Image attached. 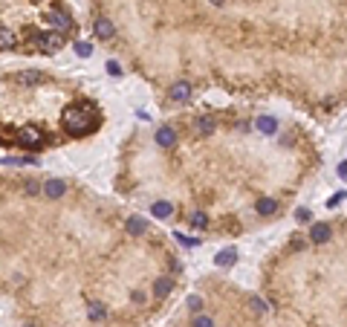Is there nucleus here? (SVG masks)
Returning <instances> with one entry per match:
<instances>
[{"label": "nucleus", "instance_id": "nucleus-14", "mask_svg": "<svg viewBox=\"0 0 347 327\" xmlns=\"http://www.w3.org/2000/svg\"><path fill=\"white\" fill-rule=\"evenodd\" d=\"M258 131H261V133H275V131H278V122L272 119V116H261V119H258Z\"/></svg>", "mask_w": 347, "mask_h": 327}, {"label": "nucleus", "instance_id": "nucleus-15", "mask_svg": "<svg viewBox=\"0 0 347 327\" xmlns=\"http://www.w3.org/2000/svg\"><path fill=\"white\" fill-rule=\"evenodd\" d=\"M96 35H99V38H113V23L104 20V17H99V20H96Z\"/></svg>", "mask_w": 347, "mask_h": 327}, {"label": "nucleus", "instance_id": "nucleus-22", "mask_svg": "<svg viewBox=\"0 0 347 327\" xmlns=\"http://www.w3.org/2000/svg\"><path fill=\"white\" fill-rule=\"evenodd\" d=\"M75 52H78L81 58H90V52H93V47H90V44H81V41H78V44H75Z\"/></svg>", "mask_w": 347, "mask_h": 327}, {"label": "nucleus", "instance_id": "nucleus-27", "mask_svg": "<svg viewBox=\"0 0 347 327\" xmlns=\"http://www.w3.org/2000/svg\"><path fill=\"white\" fill-rule=\"evenodd\" d=\"M339 174H342V180H347V165H342V168H339Z\"/></svg>", "mask_w": 347, "mask_h": 327}, {"label": "nucleus", "instance_id": "nucleus-25", "mask_svg": "<svg viewBox=\"0 0 347 327\" xmlns=\"http://www.w3.org/2000/svg\"><path fill=\"white\" fill-rule=\"evenodd\" d=\"M252 310H255V313H266V304L261 301V298H252Z\"/></svg>", "mask_w": 347, "mask_h": 327}, {"label": "nucleus", "instance_id": "nucleus-12", "mask_svg": "<svg viewBox=\"0 0 347 327\" xmlns=\"http://www.w3.org/2000/svg\"><path fill=\"white\" fill-rule=\"evenodd\" d=\"M15 44H17V35L12 29H3L0 26V50H12Z\"/></svg>", "mask_w": 347, "mask_h": 327}, {"label": "nucleus", "instance_id": "nucleus-7", "mask_svg": "<svg viewBox=\"0 0 347 327\" xmlns=\"http://www.w3.org/2000/svg\"><path fill=\"white\" fill-rule=\"evenodd\" d=\"M156 142H159V145H162V148H171V145H174V142H177V133H174V128H159V131H156Z\"/></svg>", "mask_w": 347, "mask_h": 327}, {"label": "nucleus", "instance_id": "nucleus-10", "mask_svg": "<svg viewBox=\"0 0 347 327\" xmlns=\"http://www.w3.org/2000/svg\"><path fill=\"white\" fill-rule=\"evenodd\" d=\"M214 119H208V116H203V119L194 122V133H200V136H208V133H214Z\"/></svg>", "mask_w": 347, "mask_h": 327}, {"label": "nucleus", "instance_id": "nucleus-2", "mask_svg": "<svg viewBox=\"0 0 347 327\" xmlns=\"http://www.w3.org/2000/svg\"><path fill=\"white\" fill-rule=\"evenodd\" d=\"M38 47L44 52H55L64 47V35L61 32H41L38 35Z\"/></svg>", "mask_w": 347, "mask_h": 327}, {"label": "nucleus", "instance_id": "nucleus-18", "mask_svg": "<svg viewBox=\"0 0 347 327\" xmlns=\"http://www.w3.org/2000/svg\"><path fill=\"white\" fill-rule=\"evenodd\" d=\"M104 316H107V310H104V304H99V301H93V304H90V319H93V322H101Z\"/></svg>", "mask_w": 347, "mask_h": 327}, {"label": "nucleus", "instance_id": "nucleus-16", "mask_svg": "<svg viewBox=\"0 0 347 327\" xmlns=\"http://www.w3.org/2000/svg\"><path fill=\"white\" fill-rule=\"evenodd\" d=\"M47 20H52V23H58L61 29H69V26H72V20H69V17H67L64 12H58V9H55V12H50V15H47Z\"/></svg>", "mask_w": 347, "mask_h": 327}, {"label": "nucleus", "instance_id": "nucleus-1", "mask_svg": "<svg viewBox=\"0 0 347 327\" xmlns=\"http://www.w3.org/2000/svg\"><path fill=\"white\" fill-rule=\"evenodd\" d=\"M99 110H96V104L90 102H75L64 107V113H61V125H64V131L69 136H87V133H93L96 128H99Z\"/></svg>", "mask_w": 347, "mask_h": 327}, {"label": "nucleus", "instance_id": "nucleus-17", "mask_svg": "<svg viewBox=\"0 0 347 327\" xmlns=\"http://www.w3.org/2000/svg\"><path fill=\"white\" fill-rule=\"evenodd\" d=\"M275 208H278V203H275L272 197H264V200H258V214H275Z\"/></svg>", "mask_w": 347, "mask_h": 327}, {"label": "nucleus", "instance_id": "nucleus-4", "mask_svg": "<svg viewBox=\"0 0 347 327\" xmlns=\"http://www.w3.org/2000/svg\"><path fill=\"white\" fill-rule=\"evenodd\" d=\"M333 235V226L330 223H313V229H310V241L313 243H327Z\"/></svg>", "mask_w": 347, "mask_h": 327}, {"label": "nucleus", "instance_id": "nucleus-20", "mask_svg": "<svg viewBox=\"0 0 347 327\" xmlns=\"http://www.w3.org/2000/svg\"><path fill=\"white\" fill-rule=\"evenodd\" d=\"M191 327H214V319H211V316H197V319L191 322Z\"/></svg>", "mask_w": 347, "mask_h": 327}, {"label": "nucleus", "instance_id": "nucleus-26", "mask_svg": "<svg viewBox=\"0 0 347 327\" xmlns=\"http://www.w3.org/2000/svg\"><path fill=\"white\" fill-rule=\"evenodd\" d=\"M107 69H110V75H122V67H119L116 61H110V64H107Z\"/></svg>", "mask_w": 347, "mask_h": 327}, {"label": "nucleus", "instance_id": "nucleus-21", "mask_svg": "<svg viewBox=\"0 0 347 327\" xmlns=\"http://www.w3.org/2000/svg\"><path fill=\"white\" fill-rule=\"evenodd\" d=\"M38 78H41L38 72H20V75H17V81H20V84H35Z\"/></svg>", "mask_w": 347, "mask_h": 327}, {"label": "nucleus", "instance_id": "nucleus-24", "mask_svg": "<svg viewBox=\"0 0 347 327\" xmlns=\"http://www.w3.org/2000/svg\"><path fill=\"white\" fill-rule=\"evenodd\" d=\"M295 217H298V223H310V208H298Z\"/></svg>", "mask_w": 347, "mask_h": 327}, {"label": "nucleus", "instance_id": "nucleus-23", "mask_svg": "<svg viewBox=\"0 0 347 327\" xmlns=\"http://www.w3.org/2000/svg\"><path fill=\"white\" fill-rule=\"evenodd\" d=\"M188 307H191L194 313H200L203 310V298H200V295H191V298H188Z\"/></svg>", "mask_w": 347, "mask_h": 327}, {"label": "nucleus", "instance_id": "nucleus-9", "mask_svg": "<svg viewBox=\"0 0 347 327\" xmlns=\"http://www.w3.org/2000/svg\"><path fill=\"white\" fill-rule=\"evenodd\" d=\"M171 290H174V281H171V278H156V284H153V298H165Z\"/></svg>", "mask_w": 347, "mask_h": 327}, {"label": "nucleus", "instance_id": "nucleus-19", "mask_svg": "<svg viewBox=\"0 0 347 327\" xmlns=\"http://www.w3.org/2000/svg\"><path fill=\"white\" fill-rule=\"evenodd\" d=\"M191 226H194V229H206V226H208V217H206L203 211H197V214H191Z\"/></svg>", "mask_w": 347, "mask_h": 327}, {"label": "nucleus", "instance_id": "nucleus-3", "mask_svg": "<svg viewBox=\"0 0 347 327\" xmlns=\"http://www.w3.org/2000/svg\"><path fill=\"white\" fill-rule=\"evenodd\" d=\"M41 131L38 128H32V125H26V128H20L17 131V142L23 145V148H35V145H41Z\"/></svg>", "mask_w": 347, "mask_h": 327}, {"label": "nucleus", "instance_id": "nucleus-11", "mask_svg": "<svg viewBox=\"0 0 347 327\" xmlns=\"http://www.w3.org/2000/svg\"><path fill=\"white\" fill-rule=\"evenodd\" d=\"M128 232H131V235H145V232H148V223H145L142 217L133 214V217H128Z\"/></svg>", "mask_w": 347, "mask_h": 327}, {"label": "nucleus", "instance_id": "nucleus-5", "mask_svg": "<svg viewBox=\"0 0 347 327\" xmlns=\"http://www.w3.org/2000/svg\"><path fill=\"white\" fill-rule=\"evenodd\" d=\"M171 99L174 102H188L191 99V84L188 81H177V84L171 87Z\"/></svg>", "mask_w": 347, "mask_h": 327}, {"label": "nucleus", "instance_id": "nucleus-28", "mask_svg": "<svg viewBox=\"0 0 347 327\" xmlns=\"http://www.w3.org/2000/svg\"><path fill=\"white\" fill-rule=\"evenodd\" d=\"M214 3H220V0H214Z\"/></svg>", "mask_w": 347, "mask_h": 327}, {"label": "nucleus", "instance_id": "nucleus-6", "mask_svg": "<svg viewBox=\"0 0 347 327\" xmlns=\"http://www.w3.org/2000/svg\"><path fill=\"white\" fill-rule=\"evenodd\" d=\"M67 191V186H64V180H50L47 186H44V194L50 197V200H58L61 194Z\"/></svg>", "mask_w": 347, "mask_h": 327}, {"label": "nucleus", "instance_id": "nucleus-8", "mask_svg": "<svg viewBox=\"0 0 347 327\" xmlns=\"http://www.w3.org/2000/svg\"><path fill=\"white\" fill-rule=\"evenodd\" d=\"M234 261H237V249H234V246H229V249H223V252H217L214 263H217V266H231Z\"/></svg>", "mask_w": 347, "mask_h": 327}, {"label": "nucleus", "instance_id": "nucleus-13", "mask_svg": "<svg viewBox=\"0 0 347 327\" xmlns=\"http://www.w3.org/2000/svg\"><path fill=\"white\" fill-rule=\"evenodd\" d=\"M150 211H153V217H159V220H165L168 214L174 211V206H171V203H165V200H159V203H153V206H150Z\"/></svg>", "mask_w": 347, "mask_h": 327}]
</instances>
